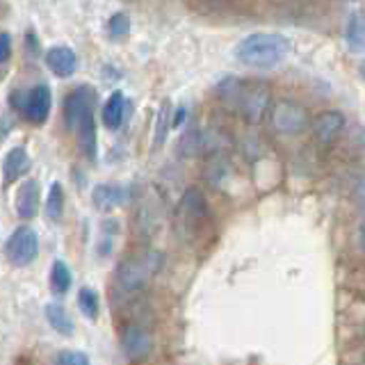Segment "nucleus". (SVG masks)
<instances>
[{
	"mask_svg": "<svg viewBox=\"0 0 365 365\" xmlns=\"http://www.w3.org/2000/svg\"><path fill=\"white\" fill-rule=\"evenodd\" d=\"M217 96L224 101L226 108L237 110L240 117L249 123H260L272 108L269 87L256 80H237L228 76L217 85Z\"/></svg>",
	"mask_w": 365,
	"mask_h": 365,
	"instance_id": "1",
	"label": "nucleus"
},
{
	"mask_svg": "<svg viewBox=\"0 0 365 365\" xmlns=\"http://www.w3.org/2000/svg\"><path fill=\"white\" fill-rule=\"evenodd\" d=\"M290 53V41L277 32H254L235 46V60L254 71H269Z\"/></svg>",
	"mask_w": 365,
	"mask_h": 365,
	"instance_id": "2",
	"label": "nucleus"
},
{
	"mask_svg": "<svg viewBox=\"0 0 365 365\" xmlns=\"http://www.w3.org/2000/svg\"><path fill=\"white\" fill-rule=\"evenodd\" d=\"M165 256L160 251H142L130 258L121 260L114 269V285L121 292H140L144 290L155 274L163 269Z\"/></svg>",
	"mask_w": 365,
	"mask_h": 365,
	"instance_id": "3",
	"label": "nucleus"
},
{
	"mask_svg": "<svg viewBox=\"0 0 365 365\" xmlns=\"http://www.w3.org/2000/svg\"><path fill=\"white\" fill-rule=\"evenodd\" d=\"M210 224V208L205 201V194L199 187H187L182 192L176 208V231L180 240L192 242L203 235L205 226Z\"/></svg>",
	"mask_w": 365,
	"mask_h": 365,
	"instance_id": "4",
	"label": "nucleus"
},
{
	"mask_svg": "<svg viewBox=\"0 0 365 365\" xmlns=\"http://www.w3.org/2000/svg\"><path fill=\"white\" fill-rule=\"evenodd\" d=\"M11 106L21 110V114L26 117L30 123H46L51 117V106H53V96H51V87L48 85H34L28 91H14L11 94Z\"/></svg>",
	"mask_w": 365,
	"mask_h": 365,
	"instance_id": "5",
	"label": "nucleus"
},
{
	"mask_svg": "<svg viewBox=\"0 0 365 365\" xmlns=\"http://www.w3.org/2000/svg\"><path fill=\"white\" fill-rule=\"evenodd\" d=\"M272 125L279 135L297 137L311 128V114L299 103L283 98L272 108Z\"/></svg>",
	"mask_w": 365,
	"mask_h": 365,
	"instance_id": "6",
	"label": "nucleus"
},
{
	"mask_svg": "<svg viewBox=\"0 0 365 365\" xmlns=\"http://www.w3.org/2000/svg\"><path fill=\"white\" fill-rule=\"evenodd\" d=\"M39 254V235L30 226H19L5 242V258L14 267H28Z\"/></svg>",
	"mask_w": 365,
	"mask_h": 365,
	"instance_id": "7",
	"label": "nucleus"
},
{
	"mask_svg": "<svg viewBox=\"0 0 365 365\" xmlns=\"http://www.w3.org/2000/svg\"><path fill=\"white\" fill-rule=\"evenodd\" d=\"M94 106H96V91L83 85L76 87L71 94L64 98V125L71 133L78 130V125L85 119L94 117Z\"/></svg>",
	"mask_w": 365,
	"mask_h": 365,
	"instance_id": "8",
	"label": "nucleus"
},
{
	"mask_svg": "<svg viewBox=\"0 0 365 365\" xmlns=\"http://www.w3.org/2000/svg\"><path fill=\"white\" fill-rule=\"evenodd\" d=\"M119 345H121V351H123L125 361L142 363V361L148 359V354H151L153 340H151V334H148L144 327L128 324V327H123V331H121Z\"/></svg>",
	"mask_w": 365,
	"mask_h": 365,
	"instance_id": "9",
	"label": "nucleus"
},
{
	"mask_svg": "<svg viewBox=\"0 0 365 365\" xmlns=\"http://www.w3.org/2000/svg\"><path fill=\"white\" fill-rule=\"evenodd\" d=\"M311 128H313L317 144L331 146L342 135V130H345V114L340 110H324L315 117Z\"/></svg>",
	"mask_w": 365,
	"mask_h": 365,
	"instance_id": "10",
	"label": "nucleus"
},
{
	"mask_svg": "<svg viewBox=\"0 0 365 365\" xmlns=\"http://www.w3.org/2000/svg\"><path fill=\"white\" fill-rule=\"evenodd\" d=\"M39 203H41V187L39 180L28 178L23 180L16 194H14V210L21 220H34L39 212Z\"/></svg>",
	"mask_w": 365,
	"mask_h": 365,
	"instance_id": "11",
	"label": "nucleus"
},
{
	"mask_svg": "<svg viewBox=\"0 0 365 365\" xmlns=\"http://www.w3.org/2000/svg\"><path fill=\"white\" fill-rule=\"evenodd\" d=\"M3 182L5 185H11V182H16L19 178H23L30 171L32 163H30V155L23 146H14L9 148L3 158Z\"/></svg>",
	"mask_w": 365,
	"mask_h": 365,
	"instance_id": "12",
	"label": "nucleus"
},
{
	"mask_svg": "<svg viewBox=\"0 0 365 365\" xmlns=\"http://www.w3.org/2000/svg\"><path fill=\"white\" fill-rule=\"evenodd\" d=\"M46 66L57 78H68L76 73L78 68V55L73 53V48L68 46H53V48L46 51Z\"/></svg>",
	"mask_w": 365,
	"mask_h": 365,
	"instance_id": "13",
	"label": "nucleus"
},
{
	"mask_svg": "<svg viewBox=\"0 0 365 365\" xmlns=\"http://www.w3.org/2000/svg\"><path fill=\"white\" fill-rule=\"evenodd\" d=\"M128 192H125L117 182H98V185L91 190V201L101 210V212H110L114 208L123 205Z\"/></svg>",
	"mask_w": 365,
	"mask_h": 365,
	"instance_id": "14",
	"label": "nucleus"
},
{
	"mask_svg": "<svg viewBox=\"0 0 365 365\" xmlns=\"http://www.w3.org/2000/svg\"><path fill=\"white\" fill-rule=\"evenodd\" d=\"M208 146H212L210 142V133L203 128H192L185 135L180 137L178 142V153L182 158H197L201 153L208 151Z\"/></svg>",
	"mask_w": 365,
	"mask_h": 365,
	"instance_id": "15",
	"label": "nucleus"
},
{
	"mask_svg": "<svg viewBox=\"0 0 365 365\" xmlns=\"http://www.w3.org/2000/svg\"><path fill=\"white\" fill-rule=\"evenodd\" d=\"M345 41L349 46V51L365 53V11L363 9H354L347 16Z\"/></svg>",
	"mask_w": 365,
	"mask_h": 365,
	"instance_id": "16",
	"label": "nucleus"
},
{
	"mask_svg": "<svg viewBox=\"0 0 365 365\" xmlns=\"http://www.w3.org/2000/svg\"><path fill=\"white\" fill-rule=\"evenodd\" d=\"M123 114H125V98L123 91H112L110 98L103 106V123L110 130H119L123 123Z\"/></svg>",
	"mask_w": 365,
	"mask_h": 365,
	"instance_id": "17",
	"label": "nucleus"
},
{
	"mask_svg": "<svg viewBox=\"0 0 365 365\" xmlns=\"http://www.w3.org/2000/svg\"><path fill=\"white\" fill-rule=\"evenodd\" d=\"M46 319H48V324L60 336H64V338H71L73 336V331H76L73 319H71V315L66 313V308L62 304H55V302L46 304Z\"/></svg>",
	"mask_w": 365,
	"mask_h": 365,
	"instance_id": "18",
	"label": "nucleus"
},
{
	"mask_svg": "<svg viewBox=\"0 0 365 365\" xmlns=\"http://www.w3.org/2000/svg\"><path fill=\"white\" fill-rule=\"evenodd\" d=\"M174 108H171L169 101H163V106L158 110V119H155V130H153V148H160L167 142V135L171 130V123H174Z\"/></svg>",
	"mask_w": 365,
	"mask_h": 365,
	"instance_id": "19",
	"label": "nucleus"
},
{
	"mask_svg": "<svg viewBox=\"0 0 365 365\" xmlns=\"http://www.w3.org/2000/svg\"><path fill=\"white\" fill-rule=\"evenodd\" d=\"M51 290L55 294H66L68 288H71V283H73V277H71V269H68V265L64 260H55L53 265H51Z\"/></svg>",
	"mask_w": 365,
	"mask_h": 365,
	"instance_id": "20",
	"label": "nucleus"
},
{
	"mask_svg": "<svg viewBox=\"0 0 365 365\" xmlns=\"http://www.w3.org/2000/svg\"><path fill=\"white\" fill-rule=\"evenodd\" d=\"M64 215V190L60 182H53L48 190V199H46V217L51 222H60Z\"/></svg>",
	"mask_w": 365,
	"mask_h": 365,
	"instance_id": "21",
	"label": "nucleus"
},
{
	"mask_svg": "<svg viewBox=\"0 0 365 365\" xmlns=\"http://www.w3.org/2000/svg\"><path fill=\"white\" fill-rule=\"evenodd\" d=\"M78 308L83 311V315L87 319H96L98 317V311H101V299H98L96 290L80 288V292H78Z\"/></svg>",
	"mask_w": 365,
	"mask_h": 365,
	"instance_id": "22",
	"label": "nucleus"
},
{
	"mask_svg": "<svg viewBox=\"0 0 365 365\" xmlns=\"http://www.w3.org/2000/svg\"><path fill=\"white\" fill-rule=\"evenodd\" d=\"M108 32L112 34L114 39L125 37V34L130 32V16L123 14V11H117V14H112L110 21H108Z\"/></svg>",
	"mask_w": 365,
	"mask_h": 365,
	"instance_id": "23",
	"label": "nucleus"
},
{
	"mask_svg": "<svg viewBox=\"0 0 365 365\" xmlns=\"http://www.w3.org/2000/svg\"><path fill=\"white\" fill-rule=\"evenodd\" d=\"M55 365H89V356H87V354H83V351L66 349V351L57 354Z\"/></svg>",
	"mask_w": 365,
	"mask_h": 365,
	"instance_id": "24",
	"label": "nucleus"
},
{
	"mask_svg": "<svg viewBox=\"0 0 365 365\" xmlns=\"http://www.w3.org/2000/svg\"><path fill=\"white\" fill-rule=\"evenodd\" d=\"M11 55V37L7 32H0V64H5Z\"/></svg>",
	"mask_w": 365,
	"mask_h": 365,
	"instance_id": "25",
	"label": "nucleus"
},
{
	"mask_svg": "<svg viewBox=\"0 0 365 365\" xmlns=\"http://www.w3.org/2000/svg\"><path fill=\"white\" fill-rule=\"evenodd\" d=\"M354 199H356L359 205H365V169H363V174L356 178V185H354Z\"/></svg>",
	"mask_w": 365,
	"mask_h": 365,
	"instance_id": "26",
	"label": "nucleus"
},
{
	"mask_svg": "<svg viewBox=\"0 0 365 365\" xmlns=\"http://www.w3.org/2000/svg\"><path fill=\"white\" fill-rule=\"evenodd\" d=\"M185 117H187V110L182 108V106H178L176 108V114H174V123H171V128H180L182 121H185Z\"/></svg>",
	"mask_w": 365,
	"mask_h": 365,
	"instance_id": "27",
	"label": "nucleus"
},
{
	"mask_svg": "<svg viewBox=\"0 0 365 365\" xmlns=\"http://www.w3.org/2000/svg\"><path fill=\"white\" fill-rule=\"evenodd\" d=\"M359 237H361V245L365 247V220H363V224H361V228H359Z\"/></svg>",
	"mask_w": 365,
	"mask_h": 365,
	"instance_id": "28",
	"label": "nucleus"
},
{
	"mask_svg": "<svg viewBox=\"0 0 365 365\" xmlns=\"http://www.w3.org/2000/svg\"><path fill=\"white\" fill-rule=\"evenodd\" d=\"M359 71H361V76H363V80H365V60L359 64Z\"/></svg>",
	"mask_w": 365,
	"mask_h": 365,
	"instance_id": "29",
	"label": "nucleus"
},
{
	"mask_svg": "<svg viewBox=\"0 0 365 365\" xmlns=\"http://www.w3.org/2000/svg\"><path fill=\"white\" fill-rule=\"evenodd\" d=\"M363 365H365V359H363Z\"/></svg>",
	"mask_w": 365,
	"mask_h": 365,
	"instance_id": "30",
	"label": "nucleus"
}]
</instances>
